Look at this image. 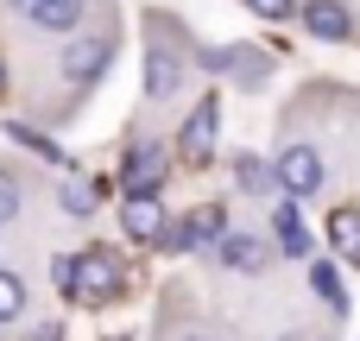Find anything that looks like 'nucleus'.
<instances>
[{
    "label": "nucleus",
    "mask_w": 360,
    "mask_h": 341,
    "mask_svg": "<svg viewBox=\"0 0 360 341\" xmlns=\"http://www.w3.org/2000/svg\"><path fill=\"white\" fill-rule=\"evenodd\" d=\"M272 184L285 196H316L323 190V152L316 146H285L278 165H272Z\"/></svg>",
    "instance_id": "f257e3e1"
},
{
    "label": "nucleus",
    "mask_w": 360,
    "mask_h": 341,
    "mask_svg": "<svg viewBox=\"0 0 360 341\" xmlns=\"http://www.w3.org/2000/svg\"><path fill=\"white\" fill-rule=\"evenodd\" d=\"M171 234H158L171 253H190V247H215L221 234H228V209L221 202H209V209H196V215H184V221H165Z\"/></svg>",
    "instance_id": "f03ea898"
},
{
    "label": "nucleus",
    "mask_w": 360,
    "mask_h": 341,
    "mask_svg": "<svg viewBox=\"0 0 360 341\" xmlns=\"http://www.w3.org/2000/svg\"><path fill=\"white\" fill-rule=\"evenodd\" d=\"M215 133H221V101H215V95H202V101L190 108V120H184V139H177L184 165H209V152H215Z\"/></svg>",
    "instance_id": "7ed1b4c3"
},
{
    "label": "nucleus",
    "mask_w": 360,
    "mask_h": 341,
    "mask_svg": "<svg viewBox=\"0 0 360 341\" xmlns=\"http://www.w3.org/2000/svg\"><path fill=\"white\" fill-rule=\"evenodd\" d=\"M114 285H120V272H114V259H108V253H76L70 297H82V304H108V297H114Z\"/></svg>",
    "instance_id": "20e7f679"
},
{
    "label": "nucleus",
    "mask_w": 360,
    "mask_h": 341,
    "mask_svg": "<svg viewBox=\"0 0 360 341\" xmlns=\"http://www.w3.org/2000/svg\"><path fill=\"white\" fill-rule=\"evenodd\" d=\"M114 63V38H70L63 44V76L70 82H95Z\"/></svg>",
    "instance_id": "39448f33"
},
{
    "label": "nucleus",
    "mask_w": 360,
    "mask_h": 341,
    "mask_svg": "<svg viewBox=\"0 0 360 341\" xmlns=\"http://www.w3.org/2000/svg\"><path fill=\"white\" fill-rule=\"evenodd\" d=\"M158 184H165V152L158 146H133L127 171H120V190L127 196H158Z\"/></svg>",
    "instance_id": "423d86ee"
},
{
    "label": "nucleus",
    "mask_w": 360,
    "mask_h": 341,
    "mask_svg": "<svg viewBox=\"0 0 360 341\" xmlns=\"http://www.w3.org/2000/svg\"><path fill=\"white\" fill-rule=\"evenodd\" d=\"M297 13H304V25H310V38H329V44H342V38H354V13H348L342 0H304Z\"/></svg>",
    "instance_id": "0eeeda50"
},
{
    "label": "nucleus",
    "mask_w": 360,
    "mask_h": 341,
    "mask_svg": "<svg viewBox=\"0 0 360 341\" xmlns=\"http://www.w3.org/2000/svg\"><path fill=\"white\" fill-rule=\"evenodd\" d=\"M120 228H127L133 240H158V234H165V202H158V196H127V202H120Z\"/></svg>",
    "instance_id": "6e6552de"
},
{
    "label": "nucleus",
    "mask_w": 360,
    "mask_h": 341,
    "mask_svg": "<svg viewBox=\"0 0 360 341\" xmlns=\"http://www.w3.org/2000/svg\"><path fill=\"white\" fill-rule=\"evenodd\" d=\"M272 234H278V247H285L291 259L310 253V228H304V215H297V196H285V202L272 209Z\"/></svg>",
    "instance_id": "1a4fd4ad"
},
{
    "label": "nucleus",
    "mask_w": 360,
    "mask_h": 341,
    "mask_svg": "<svg viewBox=\"0 0 360 341\" xmlns=\"http://www.w3.org/2000/svg\"><path fill=\"white\" fill-rule=\"evenodd\" d=\"M215 247H221V266L228 272H259L266 266V240H253V234H221Z\"/></svg>",
    "instance_id": "9d476101"
},
{
    "label": "nucleus",
    "mask_w": 360,
    "mask_h": 341,
    "mask_svg": "<svg viewBox=\"0 0 360 341\" xmlns=\"http://www.w3.org/2000/svg\"><path fill=\"white\" fill-rule=\"evenodd\" d=\"M25 19H32L38 32H57V38H63V32H76V25H82V0H38Z\"/></svg>",
    "instance_id": "9b49d317"
},
{
    "label": "nucleus",
    "mask_w": 360,
    "mask_h": 341,
    "mask_svg": "<svg viewBox=\"0 0 360 341\" xmlns=\"http://www.w3.org/2000/svg\"><path fill=\"white\" fill-rule=\"evenodd\" d=\"M329 247L360 266V209H335V215H329Z\"/></svg>",
    "instance_id": "f8f14e48"
},
{
    "label": "nucleus",
    "mask_w": 360,
    "mask_h": 341,
    "mask_svg": "<svg viewBox=\"0 0 360 341\" xmlns=\"http://www.w3.org/2000/svg\"><path fill=\"white\" fill-rule=\"evenodd\" d=\"M171 89H177V57L152 44V51H146V95L158 101V95H171Z\"/></svg>",
    "instance_id": "ddd939ff"
},
{
    "label": "nucleus",
    "mask_w": 360,
    "mask_h": 341,
    "mask_svg": "<svg viewBox=\"0 0 360 341\" xmlns=\"http://www.w3.org/2000/svg\"><path fill=\"white\" fill-rule=\"evenodd\" d=\"M310 285L323 291V304H329L335 316L348 310V291H342V278H335V266H310Z\"/></svg>",
    "instance_id": "4468645a"
},
{
    "label": "nucleus",
    "mask_w": 360,
    "mask_h": 341,
    "mask_svg": "<svg viewBox=\"0 0 360 341\" xmlns=\"http://www.w3.org/2000/svg\"><path fill=\"white\" fill-rule=\"evenodd\" d=\"M25 310V285H19V272H0V323H13Z\"/></svg>",
    "instance_id": "2eb2a0df"
},
{
    "label": "nucleus",
    "mask_w": 360,
    "mask_h": 341,
    "mask_svg": "<svg viewBox=\"0 0 360 341\" xmlns=\"http://www.w3.org/2000/svg\"><path fill=\"white\" fill-rule=\"evenodd\" d=\"M234 177H240V190H253V196H259V190H272V171H266L259 158H240V165H234Z\"/></svg>",
    "instance_id": "dca6fc26"
},
{
    "label": "nucleus",
    "mask_w": 360,
    "mask_h": 341,
    "mask_svg": "<svg viewBox=\"0 0 360 341\" xmlns=\"http://www.w3.org/2000/svg\"><path fill=\"white\" fill-rule=\"evenodd\" d=\"M70 278H76V253H57V259H51V285H57L63 297H70Z\"/></svg>",
    "instance_id": "f3484780"
},
{
    "label": "nucleus",
    "mask_w": 360,
    "mask_h": 341,
    "mask_svg": "<svg viewBox=\"0 0 360 341\" xmlns=\"http://www.w3.org/2000/svg\"><path fill=\"white\" fill-rule=\"evenodd\" d=\"M13 139H25V146H32V152H44V158H57V165H63V152H57V146H51V139H38V133H32V127H19V120H13Z\"/></svg>",
    "instance_id": "a211bd4d"
},
{
    "label": "nucleus",
    "mask_w": 360,
    "mask_h": 341,
    "mask_svg": "<svg viewBox=\"0 0 360 341\" xmlns=\"http://www.w3.org/2000/svg\"><path fill=\"white\" fill-rule=\"evenodd\" d=\"M63 202H70V215H89V209H95L89 184H63Z\"/></svg>",
    "instance_id": "6ab92c4d"
},
{
    "label": "nucleus",
    "mask_w": 360,
    "mask_h": 341,
    "mask_svg": "<svg viewBox=\"0 0 360 341\" xmlns=\"http://www.w3.org/2000/svg\"><path fill=\"white\" fill-rule=\"evenodd\" d=\"M247 6H253L259 19H291V13H297V0H247Z\"/></svg>",
    "instance_id": "aec40b11"
},
{
    "label": "nucleus",
    "mask_w": 360,
    "mask_h": 341,
    "mask_svg": "<svg viewBox=\"0 0 360 341\" xmlns=\"http://www.w3.org/2000/svg\"><path fill=\"white\" fill-rule=\"evenodd\" d=\"M13 215H19V184L0 171V221H13Z\"/></svg>",
    "instance_id": "412c9836"
},
{
    "label": "nucleus",
    "mask_w": 360,
    "mask_h": 341,
    "mask_svg": "<svg viewBox=\"0 0 360 341\" xmlns=\"http://www.w3.org/2000/svg\"><path fill=\"white\" fill-rule=\"evenodd\" d=\"M6 6H13V13H32V6H38V0H6Z\"/></svg>",
    "instance_id": "4be33fe9"
},
{
    "label": "nucleus",
    "mask_w": 360,
    "mask_h": 341,
    "mask_svg": "<svg viewBox=\"0 0 360 341\" xmlns=\"http://www.w3.org/2000/svg\"><path fill=\"white\" fill-rule=\"evenodd\" d=\"M177 341H209V335H202V329H184V335H177Z\"/></svg>",
    "instance_id": "5701e85b"
}]
</instances>
